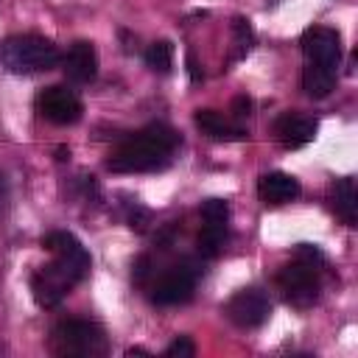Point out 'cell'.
<instances>
[{"label": "cell", "instance_id": "9a60e30c", "mask_svg": "<svg viewBox=\"0 0 358 358\" xmlns=\"http://www.w3.org/2000/svg\"><path fill=\"white\" fill-rule=\"evenodd\" d=\"M330 199H333L336 215H338L347 227H355V224H358V190H355V179H350V176L338 179V182L333 185Z\"/></svg>", "mask_w": 358, "mask_h": 358}, {"label": "cell", "instance_id": "ffe728a7", "mask_svg": "<svg viewBox=\"0 0 358 358\" xmlns=\"http://www.w3.org/2000/svg\"><path fill=\"white\" fill-rule=\"evenodd\" d=\"M232 106H235V115H238V117H243V115H249V112H252V101H249L246 95H238Z\"/></svg>", "mask_w": 358, "mask_h": 358}, {"label": "cell", "instance_id": "5bb4252c", "mask_svg": "<svg viewBox=\"0 0 358 358\" xmlns=\"http://www.w3.org/2000/svg\"><path fill=\"white\" fill-rule=\"evenodd\" d=\"M193 120H196V126L201 129V134H207L210 140L232 143V140H243V137H246V131H243L241 126L229 123V120H227L221 112H215V109H199V112L193 115Z\"/></svg>", "mask_w": 358, "mask_h": 358}, {"label": "cell", "instance_id": "8fae6325", "mask_svg": "<svg viewBox=\"0 0 358 358\" xmlns=\"http://www.w3.org/2000/svg\"><path fill=\"white\" fill-rule=\"evenodd\" d=\"M316 129H319V123L310 115H302V112H285L274 123V134H277L280 145L291 148V151L308 145L316 137Z\"/></svg>", "mask_w": 358, "mask_h": 358}, {"label": "cell", "instance_id": "3957f363", "mask_svg": "<svg viewBox=\"0 0 358 358\" xmlns=\"http://www.w3.org/2000/svg\"><path fill=\"white\" fill-rule=\"evenodd\" d=\"M319 266H324V255L310 243H299L296 260L280 268L277 285L294 308H310L319 299Z\"/></svg>", "mask_w": 358, "mask_h": 358}, {"label": "cell", "instance_id": "52a82bcc", "mask_svg": "<svg viewBox=\"0 0 358 358\" xmlns=\"http://www.w3.org/2000/svg\"><path fill=\"white\" fill-rule=\"evenodd\" d=\"M201 229H199V238H196V246H199V255L204 257H218L224 243H227V235H229V207L227 201L221 199H207L201 204Z\"/></svg>", "mask_w": 358, "mask_h": 358}, {"label": "cell", "instance_id": "ba28073f", "mask_svg": "<svg viewBox=\"0 0 358 358\" xmlns=\"http://www.w3.org/2000/svg\"><path fill=\"white\" fill-rule=\"evenodd\" d=\"M34 106H36L39 117H45L48 123H56V126H70V123H76V120L81 117V112H84L81 98H78L73 90L59 87V84L39 90Z\"/></svg>", "mask_w": 358, "mask_h": 358}, {"label": "cell", "instance_id": "277c9868", "mask_svg": "<svg viewBox=\"0 0 358 358\" xmlns=\"http://www.w3.org/2000/svg\"><path fill=\"white\" fill-rule=\"evenodd\" d=\"M59 62V48L39 34H11L0 42V64L14 76L45 73Z\"/></svg>", "mask_w": 358, "mask_h": 358}, {"label": "cell", "instance_id": "5b68a950", "mask_svg": "<svg viewBox=\"0 0 358 358\" xmlns=\"http://www.w3.org/2000/svg\"><path fill=\"white\" fill-rule=\"evenodd\" d=\"M50 350L62 358H95L106 355V333L90 319H62L50 330Z\"/></svg>", "mask_w": 358, "mask_h": 358}, {"label": "cell", "instance_id": "ac0fdd59", "mask_svg": "<svg viewBox=\"0 0 358 358\" xmlns=\"http://www.w3.org/2000/svg\"><path fill=\"white\" fill-rule=\"evenodd\" d=\"M145 64L154 70V73H168L173 67V45L168 39H159V42H151L148 50H145Z\"/></svg>", "mask_w": 358, "mask_h": 358}, {"label": "cell", "instance_id": "4fadbf2b", "mask_svg": "<svg viewBox=\"0 0 358 358\" xmlns=\"http://www.w3.org/2000/svg\"><path fill=\"white\" fill-rule=\"evenodd\" d=\"M299 179H294L291 173H282V171H271V173H263L257 179V196L263 204H288L299 196Z\"/></svg>", "mask_w": 358, "mask_h": 358}, {"label": "cell", "instance_id": "d6986e66", "mask_svg": "<svg viewBox=\"0 0 358 358\" xmlns=\"http://www.w3.org/2000/svg\"><path fill=\"white\" fill-rule=\"evenodd\" d=\"M165 355L168 358H193L196 355V344L187 338V336H179V338H173L168 347H165Z\"/></svg>", "mask_w": 358, "mask_h": 358}, {"label": "cell", "instance_id": "6da1fadb", "mask_svg": "<svg viewBox=\"0 0 358 358\" xmlns=\"http://www.w3.org/2000/svg\"><path fill=\"white\" fill-rule=\"evenodd\" d=\"M42 249L53 255L48 266L31 274V294L39 308H56L90 271V252L73 232L56 229L42 238Z\"/></svg>", "mask_w": 358, "mask_h": 358}, {"label": "cell", "instance_id": "2e32d148", "mask_svg": "<svg viewBox=\"0 0 358 358\" xmlns=\"http://www.w3.org/2000/svg\"><path fill=\"white\" fill-rule=\"evenodd\" d=\"M336 87V70H327V67H319V64H305L302 70V90L308 98L313 101H322L333 92Z\"/></svg>", "mask_w": 358, "mask_h": 358}, {"label": "cell", "instance_id": "8992f818", "mask_svg": "<svg viewBox=\"0 0 358 358\" xmlns=\"http://www.w3.org/2000/svg\"><path fill=\"white\" fill-rule=\"evenodd\" d=\"M196 277H199V268L190 260H182V263L165 268L151 285V302L162 305V308L165 305H185L196 291Z\"/></svg>", "mask_w": 358, "mask_h": 358}, {"label": "cell", "instance_id": "30bf717a", "mask_svg": "<svg viewBox=\"0 0 358 358\" xmlns=\"http://www.w3.org/2000/svg\"><path fill=\"white\" fill-rule=\"evenodd\" d=\"M302 53L308 64H319L327 70H336L341 62V36L333 28L313 25L302 34Z\"/></svg>", "mask_w": 358, "mask_h": 358}, {"label": "cell", "instance_id": "9c48e42d", "mask_svg": "<svg viewBox=\"0 0 358 358\" xmlns=\"http://www.w3.org/2000/svg\"><path fill=\"white\" fill-rule=\"evenodd\" d=\"M224 313L232 324H238L243 330H252V327H260L268 319L271 305H268V296L260 288H241L238 294L229 296V302L224 305Z\"/></svg>", "mask_w": 358, "mask_h": 358}, {"label": "cell", "instance_id": "44dd1931", "mask_svg": "<svg viewBox=\"0 0 358 358\" xmlns=\"http://www.w3.org/2000/svg\"><path fill=\"white\" fill-rule=\"evenodd\" d=\"M187 73H190V81H201V70H199V62H196L193 50H187Z\"/></svg>", "mask_w": 358, "mask_h": 358}, {"label": "cell", "instance_id": "7c38bea8", "mask_svg": "<svg viewBox=\"0 0 358 358\" xmlns=\"http://www.w3.org/2000/svg\"><path fill=\"white\" fill-rule=\"evenodd\" d=\"M62 67H64V76L73 81V84H87L98 76V53L92 48V42H73L70 50L64 53L62 59Z\"/></svg>", "mask_w": 358, "mask_h": 358}, {"label": "cell", "instance_id": "7a4b0ae2", "mask_svg": "<svg viewBox=\"0 0 358 358\" xmlns=\"http://www.w3.org/2000/svg\"><path fill=\"white\" fill-rule=\"evenodd\" d=\"M179 145V134L165 123H151L129 134L106 159V168L115 173H145L162 171Z\"/></svg>", "mask_w": 358, "mask_h": 358}, {"label": "cell", "instance_id": "e0dca14e", "mask_svg": "<svg viewBox=\"0 0 358 358\" xmlns=\"http://www.w3.org/2000/svg\"><path fill=\"white\" fill-rule=\"evenodd\" d=\"M255 45V31L249 25V20L243 17H235L232 20V53H229V62L235 59H243Z\"/></svg>", "mask_w": 358, "mask_h": 358}]
</instances>
